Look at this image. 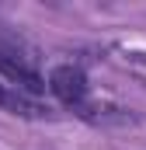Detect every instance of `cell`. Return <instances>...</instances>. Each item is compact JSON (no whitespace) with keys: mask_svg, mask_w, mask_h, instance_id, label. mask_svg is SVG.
<instances>
[{"mask_svg":"<svg viewBox=\"0 0 146 150\" xmlns=\"http://www.w3.org/2000/svg\"><path fill=\"white\" fill-rule=\"evenodd\" d=\"M49 91L70 105V108H84L87 105V94H91V84H87V74L77 67V63H59L52 74H49Z\"/></svg>","mask_w":146,"mask_h":150,"instance_id":"cell-1","label":"cell"},{"mask_svg":"<svg viewBox=\"0 0 146 150\" xmlns=\"http://www.w3.org/2000/svg\"><path fill=\"white\" fill-rule=\"evenodd\" d=\"M0 77L7 80V87L25 91V94H38L45 87V80L25 63V56H18L14 49H4V45H0Z\"/></svg>","mask_w":146,"mask_h":150,"instance_id":"cell-2","label":"cell"}]
</instances>
